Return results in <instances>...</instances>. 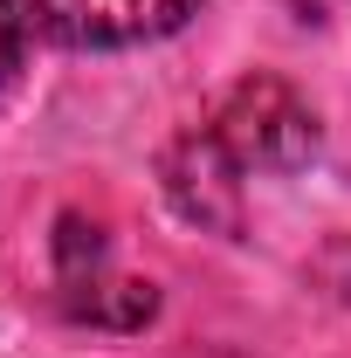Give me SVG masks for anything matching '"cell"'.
I'll list each match as a JSON object with an SVG mask.
<instances>
[{"instance_id": "1", "label": "cell", "mask_w": 351, "mask_h": 358, "mask_svg": "<svg viewBox=\"0 0 351 358\" xmlns=\"http://www.w3.org/2000/svg\"><path fill=\"white\" fill-rule=\"evenodd\" d=\"M207 131L220 138V152L241 173H303L310 159H317V145H324V124H317V110L303 103V90L268 76V69L241 76V83L220 96Z\"/></svg>"}, {"instance_id": "3", "label": "cell", "mask_w": 351, "mask_h": 358, "mask_svg": "<svg viewBox=\"0 0 351 358\" xmlns=\"http://www.w3.org/2000/svg\"><path fill=\"white\" fill-rule=\"evenodd\" d=\"M159 179H166V200L179 207V221L207 227V234H241V166L220 152V138L207 124H193L186 138L166 145V159H159Z\"/></svg>"}, {"instance_id": "2", "label": "cell", "mask_w": 351, "mask_h": 358, "mask_svg": "<svg viewBox=\"0 0 351 358\" xmlns=\"http://www.w3.org/2000/svg\"><path fill=\"white\" fill-rule=\"evenodd\" d=\"M207 0H21L28 28L55 48H145L179 35Z\"/></svg>"}, {"instance_id": "6", "label": "cell", "mask_w": 351, "mask_h": 358, "mask_svg": "<svg viewBox=\"0 0 351 358\" xmlns=\"http://www.w3.org/2000/svg\"><path fill=\"white\" fill-rule=\"evenodd\" d=\"M317 275H324V282H331V289L351 303V234H338V241L317 255Z\"/></svg>"}, {"instance_id": "5", "label": "cell", "mask_w": 351, "mask_h": 358, "mask_svg": "<svg viewBox=\"0 0 351 358\" xmlns=\"http://www.w3.org/2000/svg\"><path fill=\"white\" fill-rule=\"evenodd\" d=\"M28 14H21V0H0V90L21 76V62H28Z\"/></svg>"}, {"instance_id": "4", "label": "cell", "mask_w": 351, "mask_h": 358, "mask_svg": "<svg viewBox=\"0 0 351 358\" xmlns=\"http://www.w3.org/2000/svg\"><path fill=\"white\" fill-rule=\"evenodd\" d=\"M62 317H76V324H103V331H138V324H152L159 317V289L152 282H138V275H96L83 289H69V296H55Z\"/></svg>"}, {"instance_id": "7", "label": "cell", "mask_w": 351, "mask_h": 358, "mask_svg": "<svg viewBox=\"0 0 351 358\" xmlns=\"http://www.w3.org/2000/svg\"><path fill=\"white\" fill-rule=\"evenodd\" d=\"M289 7H296V21H317L324 14V0H289Z\"/></svg>"}]
</instances>
